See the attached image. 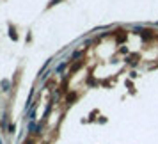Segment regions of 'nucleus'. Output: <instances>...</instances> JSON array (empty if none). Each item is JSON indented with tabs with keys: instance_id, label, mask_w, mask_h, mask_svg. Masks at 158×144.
Returning a JSON list of instances; mask_svg holds the SVG:
<instances>
[{
	"instance_id": "1",
	"label": "nucleus",
	"mask_w": 158,
	"mask_h": 144,
	"mask_svg": "<svg viewBox=\"0 0 158 144\" xmlns=\"http://www.w3.org/2000/svg\"><path fill=\"white\" fill-rule=\"evenodd\" d=\"M9 36H11V37H12V39H18V36H16V32H14V29H11Z\"/></svg>"
},
{
	"instance_id": "2",
	"label": "nucleus",
	"mask_w": 158,
	"mask_h": 144,
	"mask_svg": "<svg viewBox=\"0 0 158 144\" xmlns=\"http://www.w3.org/2000/svg\"><path fill=\"white\" fill-rule=\"evenodd\" d=\"M57 2H60V0H50V4H48V7H52V5H55Z\"/></svg>"
}]
</instances>
